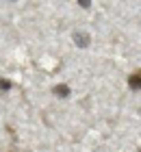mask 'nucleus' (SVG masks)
Instances as JSON below:
<instances>
[{"instance_id":"f257e3e1","label":"nucleus","mask_w":141,"mask_h":152,"mask_svg":"<svg viewBox=\"0 0 141 152\" xmlns=\"http://www.w3.org/2000/svg\"><path fill=\"white\" fill-rule=\"evenodd\" d=\"M89 41H91V39H89L87 33H74V44L78 46V48H87Z\"/></svg>"},{"instance_id":"f03ea898","label":"nucleus","mask_w":141,"mask_h":152,"mask_svg":"<svg viewBox=\"0 0 141 152\" xmlns=\"http://www.w3.org/2000/svg\"><path fill=\"white\" fill-rule=\"evenodd\" d=\"M54 94L59 96V98H65V96H69V87L67 85H59V87H54Z\"/></svg>"},{"instance_id":"7ed1b4c3","label":"nucleus","mask_w":141,"mask_h":152,"mask_svg":"<svg viewBox=\"0 0 141 152\" xmlns=\"http://www.w3.org/2000/svg\"><path fill=\"white\" fill-rule=\"evenodd\" d=\"M139 83H141L139 74H137V76H130V87H132V89H139Z\"/></svg>"},{"instance_id":"20e7f679","label":"nucleus","mask_w":141,"mask_h":152,"mask_svg":"<svg viewBox=\"0 0 141 152\" xmlns=\"http://www.w3.org/2000/svg\"><path fill=\"white\" fill-rule=\"evenodd\" d=\"M9 87H11V83H9V80L0 78V89H9Z\"/></svg>"},{"instance_id":"39448f33","label":"nucleus","mask_w":141,"mask_h":152,"mask_svg":"<svg viewBox=\"0 0 141 152\" xmlns=\"http://www.w3.org/2000/svg\"><path fill=\"white\" fill-rule=\"evenodd\" d=\"M80 7H83V9H87V7H91V2H89V0H80V2H78Z\"/></svg>"}]
</instances>
